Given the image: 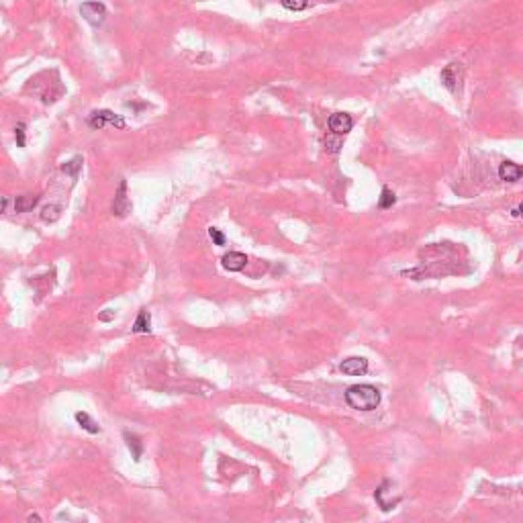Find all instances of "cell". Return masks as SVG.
Wrapping results in <instances>:
<instances>
[{
  "mask_svg": "<svg viewBox=\"0 0 523 523\" xmlns=\"http://www.w3.org/2000/svg\"><path fill=\"white\" fill-rule=\"evenodd\" d=\"M345 402L355 411H374L380 405V390L372 384H353L345 390Z\"/></svg>",
  "mask_w": 523,
  "mask_h": 523,
  "instance_id": "cell-1",
  "label": "cell"
},
{
  "mask_svg": "<svg viewBox=\"0 0 523 523\" xmlns=\"http://www.w3.org/2000/svg\"><path fill=\"white\" fill-rule=\"evenodd\" d=\"M80 12H82V16H84L92 27L102 25V22H104V16H106V8H104V4H100V2H84V4L80 6Z\"/></svg>",
  "mask_w": 523,
  "mask_h": 523,
  "instance_id": "cell-2",
  "label": "cell"
},
{
  "mask_svg": "<svg viewBox=\"0 0 523 523\" xmlns=\"http://www.w3.org/2000/svg\"><path fill=\"white\" fill-rule=\"evenodd\" d=\"M339 368H341V372L347 374V376H362V374H366V370H368V360H366V358H360V355H351V358L343 360Z\"/></svg>",
  "mask_w": 523,
  "mask_h": 523,
  "instance_id": "cell-3",
  "label": "cell"
},
{
  "mask_svg": "<svg viewBox=\"0 0 523 523\" xmlns=\"http://www.w3.org/2000/svg\"><path fill=\"white\" fill-rule=\"evenodd\" d=\"M129 210H131V202H129V198H127V182L121 180L118 190H116V196H114V202H112V212H114L116 217H125Z\"/></svg>",
  "mask_w": 523,
  "mask_h": 523,
  "instance_id": "cell-4",
  "label": "cell"
},
{
  "mask_svg": "<svg viewBox=\"0 0 523 523\" xmlns=\"http://www.w3.org/2000/svg\"><path fill=\"white\" fill-rule=\"evenodd\" d=\"M351 127H353V121L347 112H335L329 118V129L337 135H345L347 131H351Z\"/></svg>",
  "mask_w": 523,
  "mask_h": 523,
  "instance_id": "cell-5",
  "label": "cell"
},
{
  "mask_svg": "<svg viewBox=\"0 0 523 523\" xmlns=\"http://www.w3.org/2000/svg\"><path fill=\"white\" fill-rule=\"evenodd\" d=\"M221 264H223V268L229 270V272H239V270L245 268L247 257H245V253H241V251H229V253L223 255Z\"/></svg>",
  "mask_w": 523,
  "mask_h": 523,
  "instance_id": "cell-6",
  "label": "cell"
},
{
  "mask_svg": "<svg viewBox=\"0 0 523 523\" xmlns=\"http://www.w3.org/2000/svg\"><path fill=\"white\" fill-rule=\"evenodd\" d=\"M523 176V168L513 163V161H503L498 168V178L503 182H517Z\"/></svg>",
  "mask_w": 523,
  "mask_h": 523,
  "instance_id": "cell-7",
  "label": "cell"
},
{
  "mask_svg": "<svg viewBox=\"0 0 523 523\" xmlns=\"http://www.w3.org/2000/svg\"><path fill=\"white\" fill-rule=\"evenodd\" d=\"M39 202V194H22V196H16L14 200V210L16 212H27V210H33Z\"/></svg>",
  "mask_w": 523,
  "mask_h": 523,
  "instance_id": "cell-8",
  "label": "cell"
},
{
  "mask_svg": "<svg viewBox=\"0 0 523 523\" xmlns=\"http://www.w3.org/2000/svg\"><path fill=\"white\" fill-rule=\"evenodd\" d=\"M123 437H125V441H127V447H129L133 460L139 462V460H141V454H143V443H141V439H139L135 433H129V431H125Z\"/></svg>",
  "mask_w": 523,
  "mask_h": 523,
  "instance_id": "cell-9",
  "label": "cell"
},
{
  "mask_svg": "<svg viewBox=\"0 0 523 523\" xmlns=\"http://www.w3.org/2000/svg\"><path fill=\"white\" fill-rule=\"evenodd\" d=\"M133 331L135 333H149L151 331V319H149V313L145 308L139 311L135 323H133Z\"/></svg>",
  "mask_w": 523,
  "mask_h": 523,
  "instance_id": "cell-10",
  "label": "cell"
},
{
  "mask_svg": "<svg viewBox=\"0 0 523 523\" xmlns=\"http://www.w3.org/2000/svg\"><path fill=\"white\" fill-rule=\"evenodd\" d=\"M76 421H78V423H80V427H82V429H86L88 433H100L98 423H96L88 413H84V411L76 413Z\"/></svg>",
  "mask_w": 523,
  "mask_h": 523,
  "instance_id": "cell-11",
  "label": "cell"
},
{
  "mask_svg": "<svg viewBox=\"0 0 523 523\" xmlns=\"http://www.w3.org/2000/svg\"><path fill=\"white\" fill-rule=\"evenodd\" d=\"M441 82L443 86L449 90V92H456V82H458V72H456V65H447L443 72H441Z\"/></svg>",
  "mask_w": 523,
  "mask_h": 523,
  "instance_id": "cell-12",
  "label": "cell"
},
{
  "mask_svg": "<svg viewBox=\"0 0 523 523\" xmlns=\"http://www.w3.org/2000/svg\"><path fill=\"white\" fill-rule=\"evenodd\" d=\"M98 114L104 118V123H110V125L116 127V129H123V127H125V118L118 116V114H114V112H110V110H98Z\"/></svg>",
  "mask_w": 523,
  "mask_h": 523,
  "instance_id": "cell-13",
  "label": "cell"
},
{
  "mask_svg": "<svg viewBox=\"0 0 523 523\" xmlns=\"http://www.w3.org/2000/svg\"><path fill=\"white\" fill-rule=\"evenodd\" d=\"M59 215H61V208H59L57 204H49V206H45V208L41 210V219H43L45 223H53V221H57V219H59Z\"/></svg>",
  "mask_w": 523,
  "mask_h": 523,
  "instance_id": "cell-14",
  "label": "cell"
},
{
  "mask_svg": "<svg viewBox=\"0 0 523 523\" xmlns=\"http://www.w3.org/2000/svg\"><path fill=\"white\" fill-rule=\"evenodd\" d=\"M394 200H396L394 192L384 186V188H382V194H380V200H378V206H380V208H390V206L394 204Z\"/></svg>",
  "mask_w": 523,
  "mask_h": 523,
  "instance_id": "cell-15",
  "label": "cell"
},
{
  "mask_svg": "<svg viewBox=\"0 0 523 523\" xmlns=\"http://www.w3.org/2000/svg\"><path fill=\"white\" fill-rule=\"evenodd\" d=\"M80 168H82V157H74V159H69V161H65V163L61 165V170H63L65 174H69L72 178H76V176H78Z\"/></svg>",
  "mask_w": 523,
  "mask_h": 523,
  "instance_id": "cell-16",
  "label": "cell"
},
{
  "mask_svg": "<svg viewBox=\"0 0 523 523\" xmlns=\"http://www.w3.org/2000/svg\"><path fill=\"white\" fill-rule=\"evenodd\" d=\"M325 145H327V151H331V153H337V151L341 149V145H343V141H341V135H337V133L329 135V137L325 139Z\"/></svg>",
  "mask_w": 523,
  "mask_h": 523,
  "instance_id": "cell-17",
  "label": "cell"
},
{
  "mask_svg": "<svg viewBox=\"0 0 523 523\" xmlns=\"http://www.w3.org/2000/svg\"><path fill=\"white\" fill-rule=\"evenodd\" d=\"M280 4L286 10H292V12H300V10L306 8V0H280Z\"/></svg>",
  "mask_w": 523,
  "mask_h": 523,
  "instance_id": "cell-18",
  "label": "cell"
},
{
  "mask_svg": "<svg viewBox=\"0 0 523 523\" xmlns=\"http://www.w3.org/2000/svg\"><path fill=\"white\" fill-rule=\"evenodd\" d=\"M208 237L212 239L215 245H225V235H223L217 227H210V229H208Z\"/></svg>",
  "mask_w": 523,
  "mask_h": 523,
  "instance_id": "cell-19",
  "label": "cell"
},
{
  "mask_svg": "<svg viewBox=\"0 0 523 523\" xmlns=\"http://www.w3.org/2000/svg\"><path fill=\"white\" fill-rule=\"evenodd\" d=\"M14 137H16V145H18V147H25V125H22V123H18V125L14 127Z\"/></svg>",
  "mask_w": 523,
  "mask_h": 523,
  "instance_id": "cell-20",
  "label": "cell"
},
{
  "mask_svg": "<svg viewBox=\"0 0 523 523\" xmlns=\"http://www.w3.org/2000/svg\"><path fill=\"white\" fill-rule=\"evenodd\" d=\"M511 215H513V217H523V204H519L517 208H513Z\"/></svg>",
  "mask_w": 523,
  "mask_h": 523,
  "instance_id": "cell-21",
  "label": "cell"
},
{
  "mask_svg": "<svg viewBox=\"0 0 523 523\" xmlns=\"http://www.w3.org/2000/svg\"><path fill=\"white\" fill-rule=\"evenodd\" d=\"M98 319H100V321H110V319H112V313H102Z\"/></svg>",
  "mask_w": 523,
  "mask_h": 523,
  "instance_id": "cell-22",
  "label": "cell"
},
{
  "mask_svg": "<svg viewBox=\"0 0 523 523\" xmlns=\"http://www.w3.org/2000/svg\"><path fill=\"white\" fill-rule=\"evenodd\" d=\"M327 2H339V0H327Z\"/></svg>",
  "mask_w": 523,
  "mask_h": 523,
  "instance_id": "cell-23",
  "label": "cell"
}]
</instances>
